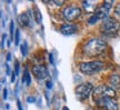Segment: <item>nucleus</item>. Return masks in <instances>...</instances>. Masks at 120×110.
<instances>
[{"instance_id": "obj_1", "label": "nucleus", "mask_w": 120, "mask_h": 110, "mask_svg": "<svg viewBox=\"0 0 120 110\" xmlns=\"http://www.w3.org/2000/svg\"><path fill=\"white\" fill-rule=\"evenodd\" d=\"M107 48V43L100 38H92L83 45V53L88 57H98L102 55Z\"/></svg>"}, {"instance_id": "obj_2", "label": "nucleus", "mask_w": 120, "mask_h": 110, "mask_svg": "<svg viewBox=\"0 0 120 110\" xmlns=\"http://www.w3.org/2000/svg\"><path fill=\"white\" fill-rule=\"evenodd\" d=\"M105 68V64L99 60H94V61H88V62H81L79 64V70L85 73V75H94L98 73Z\"/></svg>"}, {"instance_id": "obj_3", "label": "nucleus", "mask_w": 120, "mask_h": 110, "mask_svg": "<svg viewBox=\"0 0 120 110\" xmlns=\"http://www.w3.org/2000/svg\"><path fill=\"white\" fill-rule=\"evenodd\" d=\"M120 29V23L116 18L108 17L102 20V23L100 26V31L105 34H115Z\"/></svg>"}, {"instance_id": "obj_4", "label": "nucleus", "mask_w": 120, "mask_h": 110, "mask_svg": "<svg viewBox=\"0 0 120 110\" xmlns=\"http://www.w3.org/2000/svg\"><path fill=\"white\" fill-rule=\"evenodd\" d=\"M116 97V90L110 88L108 86H99L92 91V98H94V102L105 99V98H113Z\"/></svg>"}, {"instance_id": "obj_5", "label": "nucleus", "mask_w": 120, "mask_h": 110, "mask_svg": "<svg viewBox=\"0 0 120 110\" xmlns=\"http://www.w3.org/2000/svg\"><path fill=\"white\" fill-rule=\"evenodd\" d=\"M94 87L91 83L89 82H83L81 85H79L76 88V95H77V97L80 99V100H85L87 98L90 96V93L92 92L94 90Z\"/></svg>"}, {"instance_id": "obj_6", "label": "nucleus", "mask_w": 120, "mask_h": 110, "mask_svg": "<svg viewBox=\"0 0 120 110\" xmlns=\"http://www.w3.org/2000/svg\"><path fill=\"white\" fill-rule=\"evenodd\" d=\"M62 15H64V20H67V21H73V20H76V19H78V18L80 17L81 10H80V8H78L76 6H69V7L64 9Z\"/></svg>"}, {"instance_id": "obj_7", "label": "nucleus", "mask_w": 120, "mask_h": 110, "mask_svg": "<svg viewBox=\"0 0 120 110\" xmlns=\"http://www.w3.org/2000/svg\"><path fill=\"white\" fill-rule=\"evenodd\" d=\"M113 1H105L102 4V6H100L99 8H97L94 15L99 18V19H102L105 20L106 18H108V15L110 12V9H111Z\"/></svg>"}, {"instance_id": "obj_8", "label": "nucleus", "mask_w": 120, "mask_h": 110, "mask_svg": "<svg viewBox=\"0 0 120 110\" xmlns=\"http://www.w3.org/2000/svg\"><path fill=\"white\" fill-rule=\"evenodd\" d=\"M96 103L100 108H103L105 110H119L118 102L115 99H112V98H105V99L96 101Z\"/></svg>"}, {"instance_id": "obj_9", "label": "nucleus", "mask_w": 120, "mask_h": 110, "mask_svg": "<svg viewBox=\"0 0 120 110\" xmlns=\"http://www.w3.org/2000/svg\"><path fill=\"white\" fill-rule=\"evenodd\" d=\"M32 73H34V76L38 79V80H43V79H46L49 75V72H48L47 68L45 67L43 64H37V66H34L32 68Z\"/></svg>"}, {"instance_id": "obj_10", "label": "nucleus", "mask_w": 120, "mask_h": 110, "mask_svg": "<svg viewBox=\"0 0 120 110\" xmlns=\"http://www.w3.org/2000/svg\"><path fill=\"white\" fill-rule=\"evenodd\" d=\"M77 27L72 23H64V25L61 26L60 28V32L64 36H71V34H76L77 32Z\"/></svg>"}, {"instance_id": "obj_11", "label": "nucleus", "mask_w": 120, "mask_h": 110, "mask_svg": "<svg viewBox=\"0 0 120 110\" xmlns=\"http://www.w3.org/2000/svg\"><path fill=\"white\" fill-rule=\"evenodd\" d=\"M82 8L88 13L96 12V10H97V8H96V1H89V0L82 1Z\"/></svg>"}, {"instance_id": "obj_12", "label": "nucleus", "mask_w": 120, "mask_h": 110, "mask_svg": "<svg viewBox=\"0 0 120 110\" xmlns=\"http://www.w3.org/2000/svg\"><path fill=\"white\" fill-rule=\"evenodd\" d=\"M109 87L112 89H120V76L119 75H112L109 78Z\"/></svg>"}, {"instance_id": "obj_13", "label": "nucleus", "mask_w": 120, "mask_h": 110, "mask_svg": "<svg viewBox=\"0 0 120 110\" xmlns=\"http://www.w3.org/2000/svg\"><path fill=\"white\" fill-rule=\"evenodd\" d=\"M18 22L22 27H27V26L29 25V17H28V15L27 13H21L18 17Z\"/></svg>"}, {"instance_id": "obj_14", "label": "nucleus", "mask_w": 120, "mask_h": 110, "mask_svg": "<svg viewBox=\"0 0 120 110\" xmlns=\"http://www.w3.org/2000/svg\"><path fill=\"white\" fill-rule=\"evenodd\" d=\"M22 83H26L27 86H30V83H31V76H30V73H29V71H28V70H26V71H25V73H23Z\"/></svg>"}, {"instance_id": "obj_15", "label": "nucleus", "mask_w": 120, "mask_h": 110, "mask_svg": "<svg viewBox=\"0 0 120 110\" xmlns=\"http://www.w3.org/2000/svg\"><path fill=\"white\" fill-rule=\"evenodd\" d=\"M34 18H36V21H37V23H41V20H42V16H41V12L39 11V9L37 8V7H34Z\"/></svg>"}, {"instance_id": "obj_16", "label": "nucleus", "mask_w": 120, "mask_h": 110, "mask_svg": "<svg viewBox=\"0 0 120 110\" xmlns=\"http://www.w3.org/2000/svg\"><path fill=\"white\" fill-rule=\"evenodd\" d=\"M20 50H21V55L23 56V57H25V56H27V53H28V45H27L26 41L21 45V47H20Z\"/></svg>"}, {"instance_id": "obj_17", "label": "nucleus", "mask_w": 120, "mask_h": 110, "mask_svg": "<svg viewBox=\"0 0 120 110\" xmlns=\"http://www.w3.org/2000/svg\"><path fill=\"white\" fill-rule=\"evenodd\" d=\"M99 20V18L94 15V16H92V17L89 18V20H88V22H89V25H94V23H96V22Z\"/></svg>"}, {"instance_id": "obj_18", "label": "nucleus", "mask_w": 120, "mask_h": 110, "mask_svg": "<svg viewBox=\"0 0 120 110\" xmlns=\"http://www.w3.org/2000/svg\"><path fill=\"white\" fill-rule=\"evenodd\" d=\"M16 40H15V45H19V41H20V31L19 30H16Z\"/></svg>"}, {"instance_id": "obj_19", "label": "nucleus", "mask_w": 120, "mask_h": 110, "mask_svg": "<svg viewBox=\"0 0 120 110\" xmlns=\"http://www.w3.org/2000/svg\"><path fill=\"white\" fill-rule=\"evenodd\" d=\"M15 23H13V21H11L10 22V34H11V37H15V32H13V30H15Z\"/></svg>"}, {"instance_id": "obj_20", "label": "nucleus", "mask_w": 120, "mask_h": 110, "mask_svg": "<svg viewBox=\"0 0 120 110\" xmlns=\"http://www.w3.org/2000/svg\"><path fill=\"white\" fill-rule=\"evenodd\" d=\"M115 15H116L117 17H120V4H118L117 8L115 9Z\"/></svg>"}, {"instance_id": "obj_21", "label": "nucleus", "mask_w": 120, "mask_h": 110, "mask_svg": "<svg viewBox=\"0 0 120 110\" xmlns=\"http://www.w3.org/2000/svg\"><path fill=\"white\" fill-rule=\"evenodd\" d=\"M4 39H6V34H2V38H1V48L4 47Z\"/></svg>"}, {"instance_id": "obj_22", "label": "nucleus", "mask_w": 120, "mask_h": 110, "mask_svg": "<svg viewBox=\"0 0 120 110\" xmlns=\"http://www.w3.org/2000/svg\"><path fill=\"white\" fill-rule=\"evenodd\" d=\"M34 100H36V99H34V97H31V96L27 98V101L29 102V103H31V102H34Z\"/></svg>"}, {"instance_id": "obj_23", "label": "nucleus", "mask_w": 120, "mask_h": 110, "mask_svg": "<svg viewBox=\"0 0 120 110\" xmlns=\"http://www.w3.org/2000/svg\"><path fill=\"white\" fill-rule=\"evenodd\" d=\"M52 4H57V6H62L64 4V1H52Z\"/></svg>"}, {"instance_id": "obj_24", "label": "nucleus", "mask_w": 120, "mask_h": 110, "mask_svg": "<svg viewBox=\"0 0 120 110\" xmlns=\"http://www.w3.org/2000/svg\"><path fill=\"white\" fill-rule=\"evenodd\" d=\"M7 96H8V90L7 88H4V99H7Z\"/></svg>"}, {"instance_id": "obj_25", "label": "nucleus", "mask_w": 120, "mask_h": 110, "mask_svg": "<svg viewBox=\"0 0 120 110\" xmlns=\"http://www.w3.org/2000/svg\"><path fill=\"white\" fill-rule=\"evenodd\" d=\"M17 106H18V110H23L21 107V103H20V100H17Z\"/></svg>"}, {"instance_id": "obj_26", "label": "nucleus", "mask_w": 120, "mask_h": 110, "mask_svg": "<svg viewBox=\"0 0 120 110\" xmlns=\"http://www.w3.org/2000/svg\"><path fill=\"white\" fill-rule=\"evenodd\" d=\"M16 76H17V73L13 71L12 72V79H11V82H15V81H16Z\"/></svg>"}, {"instance_id": "obj_27", "label": "nucleus", "mask_w": 120, "mask_h": 110, "mask_svg": "<svg viewBox=\"0 0 120 110\" xmlns=\"http://www.w3.org/2000/svg\"><path fill=\"white\" fill-rule=\"evenodd\" d=\"M47 88L48 89H51L52 88V82H51V81H47Z\"/></svg>"}, {"instance_id": "obj_28", "label": "nucleus", "mask_w": 120, "mask_h": 110, "mask_svg": "<svg viewBox=\"0 0 120 110\" xmlns=\"http://www.w3.org/2000/svg\"><path fill=\"white\" fill-rule=\"evenodd\" d=\"M16 73H19V64L16 62Z\"/></svg>"}, {"instance_id": "obj_29", "label": "nucleus", "mask_w": 120, "mask_h": 110, "mask_svg": "<svg viewBox=\"0 0 120 110\" xmlns=\"http://www.w3.org/2000/svg\"><path fill=\"white\" fill-rule=\"evenodd\" d=\"M10 58H11V56H10V53H8V56H7V60L10 61Z\"/></svg>"}, {"instance_id": "obj_30", "label": "nucleus", "mask_w": 120, "mask_h": 110, "mask_svg": "<svg viewBox=\"0 0 120 110\" xmlns=\"http://www.w3.org/2000/svg\"><path fill=\"white\" fill-rule=\"evenodd\" d=\"M62 110H69V109L67 108V107H64V109H62Z\"/></svg>"}]
</instances>
